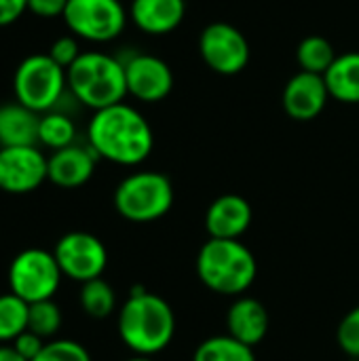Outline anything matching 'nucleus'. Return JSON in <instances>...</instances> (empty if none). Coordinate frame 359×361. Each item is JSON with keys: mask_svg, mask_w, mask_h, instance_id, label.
Instances as JSON below:
<instances>
[{"mask_svg": "<svg viewBox=\"0 0 359 361\" xmlns=\"http://www.w3.org/2000/svg\"><path fill=\"white\" fill-rule=\"evenodd\" d=\"M87 144L97 159L135 167L152 154L154 131L135 106L121 102L93 112L87 125Z\"/></svg>", "mask_w": 359, "mask_h": 361, "instance_id": "f257e3e1", "label": "nucleus"}, {"mask_svg": "<svg viewBox=\"0 0 359 361\" xmlns=\"http://www.w3.org/2000/svg\"><path fill=\"white\" fill-rule=\"evenodd\" d=\"M118 336L133 355L152 357L165 351L176 336V313L171 305L144 288H133L116 319Z\"/></svg>", "mask_w": 359, "mask_h": 361, "instance_id": "f03ea898", "label": "nucleus"}, {"mask_svg": "<svg viewBox=\"0 0 359 361\" xmlns=\"http://www.w3.org/2000/svg\"><path fill=\"white\" fill-rule=\"evenodd\" d=\"M199 281L222 296L245 294L258 275L256 256L241 239H207L197 254Z\"/></svg>", "mask_w": 359, "mask_h": 361, "instance_id": "7ed1b4c3", "label": "nucleus"}, {"mask_svg": "<svg viewBox=\"0 0 359 361\" xmlns=\"http://www.w3.org/2000/svg\"><path fill=\"white\" fill-rule=\"evenodd\" d=\"M68 91L89 110H102L125 102L127 80L123 59L104 51H83L66 70Z\"/></svg>", "mask_w": 359, "mask_h": 361, "instance_id": "20e7f679", "label": "nucleus"}, {"mask_svg": "<svg viewBox=\"0 0 359 361\" xmlns=\"http://www.w3.org/2000/svg\"><path fill=\"white\" fill-rule=\"evenodd\" d=\"M174 184L161 171H135L118 182L114 190V209L129 222L148 224L161 220L174 207Z\"/></svg>", "mask_w": 359, "mask_h": 361, "instance_id": "39448f33", "label": "nucleus"}, {"mask_svg": "<svg viewBox=\"0 0 359 361\" xmlns=\"http://www.w3.org/2000/svg\"><path fill=\"white\" fill-rule=\"evenodd\" d=\"M68 91L66 68L55 63L49 53H34L19 61L13 74L15 102L44 114L55 110Z\"/></svg>", "mask_w": 359, "mask_h": 361, "instance_id": "423d86ee", "label": "nucleus"}, {"mask_svg": "<svg viewBox=\"0 0 359 361\" xmlns=\"http://www.w3.org/2000/svg\"><path fill=\"white\" fill-rule=\"evenodd\" d=\"M61 19L78 40L106 44L125 32L129 11L121 0H68Z\"/></svg>", "mask_w": 359, "mask_h": 361, "instance_id": "0eeeda50", "label": "nucleus"}, {"mask_svg": "<svg viewBox=\"0 0 359 361\" xmlns=\"http://www.w3.org/2000/svg\"><path fill=\"white\" fill-rule=\"evenodd\" d=\"M61 269L53 252L28 247L19 252L8 267V288L28 305L51 300L61 286Z\"/></svg>", "mask_w": 359, "mask_h": 361, "instance_id": "6e6552de", "label": "nucleus"}, {"mask_svg": "<svg viewBox=\"0 0 359 361\" xmlns=\"http://www.w3.org/2000/svg\"><path fill=\"white\" fill-rule=\"evenodd\" d=\"M199 55L216 74L235 76L250 63V42L233 23L214 21L199 34Z\"/></svg>", "mask_w": 359, "mask_h": 361, "instance_id": "1a4fd4ad", "label": "nucleus"}, {"mask_svg": "<svg viewBox=\"0 0 359 361\" xmlns=\"http://www.w3.org/2000/svg\"><path fill=\"white\" fill-rule=\"evenodd\" d=\"M53 256L61 269V275L78 283L99 279L108 267L106 245L102 239L85 231H72L59 237L53 247Z\"/></svg>", "mask_w": 359, "mask_h": 361, "instance_id": "9d476101", "label": "nucleus"}, {"mask_svg": "<svg viewBox=\"0 0 359 361\" xmlns=\"http://www.w3.org/2000/svg\"><path fill=\"white\" fill-rule=\"evenodd\" d=\"M49 180V157L40 146L0 148V190L30 195Z\"/></svg>", "mask_w": 359, "mask_h": 361, "instance_id": "9b49d317", "label": "nucleus"}, {"mask_svg": "<svg viewBox=\"0 0 359 361\" xmlns=\"http://www.w3.org/2000/svg\"><path fill=\"white\" fill-rule=\"evenodd\" d=\"M127 95L142 104L163 102L174 91L171 66L150 53H131L123 59Z\"/></svg>", "mask_w": 359, "mask_h": 361, "instance_id": "f8f14e48", "label": "nucleus"}, {"mask_svg": "<svg viewBox=\"0 0 359 361\" xmlns=\"http://www.w3.org/2000/svg\"><path fill=\"white\" fill-rule=\"evenodd\" d=\"M330 91L328 85L324 80L322 74H313V72H296L284 87L281 93V106L284 112L300 123L313 121L317 118L328 102H330Z\"/></svg>", "mask_w": 359, "mask_h": 361, "instance_id": "ddd939ff", "label": "nucleus"}, {"mask_svg": "<svg viewBox=\"0 0 359 361\" xmlns=\"http://www.w3.org/2000/svg\"><path fill=\"white\" fill-rule=\"evenodd\" d=\"M252 218L254 212L248 199L235 192L220 195L205 212V231L209 239H241L248 233Z\"/></svg>", "mask_w": 359, "mask_h": 361, "instance_id": "4468645a", "label": "nucleus"}, {"mask_svg": "<svg viewBox=\"0 0 359 361\" xmlns=\"http://www.w3.org/2000/svg\"><path fill=\"white\" fill-rule=\"evenodd\" d=\"M97 161L89 144H72L55 150L49 157V182L59 188H80L93 178Z\"/></svg>", "mask_w": 359, "mask_h": 361, "instance_id": "2eb2a0df", "label": "nucleus"}, {"mask_svg": "<svg viewBox=\"0 0 359 361\" xmlns=\"http://www.w3.org/2000/svg\"><path fill=\"white\" fill-rule=\"evenodd\" d=\"M186 17V0H131L129 19L148 36L176 32Z\"/></svg>", "mask_w": 359, "mask_h": 361, "instance_id": "dca6fc26", "label": "nucleus"}, {"mask_svg": "<svg viewBox=\"0 0 359 361\" xmlns=\"http://www.w3.org/2000/svg\"><path fill=\"white\" fill-rule=\"evenodd\" d=\"M269 324L267 307L252 296H239L226 313L229 334L252 349L267 338Z\"/></svg>", "mask_w": 359, "mask_h": 361, "instance_id": "f3484780", "label": "nucleus"}, {"mask_svg": "<svg viewBox=\"0 0 359 361\" xmlns=\"http://www.w3.org/2000/svg\"><path fill=\"white\" fill-rule=\"evenodd\" d=\"M38 121L40 114L8 102L0 106V148L8 146H38Z\"/></svg>", "mask_w": 359, "mask_h": 361, "instance_id": "a211bd4d", "label": "nucleus"}, {"mask_svg": "<svg viewBox=\"0 0 359 361\" xmlns=\"http://www.w3.org/2000/svg\"><path fill=\"white\" fill-rule=\"evenodd\" d=\"M330 97L341 104H359V51L336 55L324 74Z\"/></svg>", "mask_w": 359, "mask_h": 361, "instance_id": "6ab92c4d", "label": "nucleus"}, {"mask_svg": "<svg viewBox=\"0 0 359 361\" xmlns=\"http://www.w3.org/2000/svg\"><path fill=\"white\" fill-rule=\"evenodd\" d=\"M76 144V123L61 110H49L38 121V146L49 150H61Z\"/></svg>", "mask_w": 359, "mask_h": 361, "instance_id": "aec40b11", "label": "nucleus"}, {"mask_svg": "<svg viewBox=\"0 0 359 361\" xmlns=\"http://www.w3.org/2000/svg\"><path fill=\"white\" fill-rule=\"evenodd\" d=\"M193 361H256L254 349L231 334L209 336L195 349Z\"/></svg>", "mask_w": 359, "mask_h": 361, "instance_id": "412c9836", "label": "nucleus"}, {"mask_svg": "<svg viewBox=\"0 0 359 361\" xmlns=\"http://www.w3.org/2000/svg\"><path fill=\"white\" fill-rule=\"evenodd\" d=\"M80 309L93 319H106L116 311V292L106 279H91L80 283Z\"/></svg>", "mask_w": 359, "mask_h": 361, "instance_id": "4be33fe9", "label": "nucleus"}, {"mask_svg": "<svg viewBox=\"0 0 359 361\" xmlns=\"http://www.w3.org/2000/svg\"><path fill=\"white\" fill-rule=\"evenodd\" d=\"M334 59H336V51H334L332 42L320 34L303 38L296 49V61H298L300 70H305V72L324 76Z\"/></svg>", "mask_w": 359, "mask_h": 361, "instance_id": "5701e85b", "label": "nucleus"}, {"mask_svg": "<svg viewBox=\"0 0 359 361\" xmlns=\"http://www.w3.org/2000/svg\"><path fill=\"white\" fill-rule=\"evenodd\" d=\"M30 305L13 292L0 294V345L13 343L21 332L28 330Z\"/></svg>", "mask_w": 359, "mask_h": 361, "instance_id": "b1692460", "label": "nucleus"}, {"mask_svg": "<svg viewBox=\"0 0 359 361\" xmlns=\"http://www.w3.org/2000/svg\"><path fill=\"white\" fill-rule=\"evenodd\" d=\"M61 309L57 307V302L51 300H40V302H32L30 305V313H28V330L38 334L44 341H51L59 328H61Z\"/></svg>", "mask_w": 359, "mask_h": 361, "instance_id": "393cba45", "label": "nucleus"}, {"mask_svg": "<svg viewBox=\"0 0 359 361\" xmlns=\"http://www.w3.org/2000/svg\"><path fill=\"white\" fill-rule=\"evenodd\" d=\"M34 361H91V355L80 343L57 338V341H49Z\"/></svg>", "mask_w": 359, "mask_h": 361, "instance_id": "a878e982", "label": "nucleus"}, {"mask_svg": "<svg viewBox=\"0 0 359 361\" xmlns=\"http://www.w3.org/2000/svg\"><path fill=\"white\" fill-rule=\"evenodd\" d=\"M336 343L341 351L353 360H359V307L351 309L336 328Z\"/></svg>", "mask_w": 359, "mask_h": 361, "instance_id": "bb28decb", "label": "nucleus"}, {"mask_svg": "<svg viewBox=\"0 0 359 361\" xmlns=\"http://www.w3.org/2000/svg\"><path fill=\"white\" fill-rule=\"evenodd\" d=\"M80 53H83L80 51V42L72 34H66V36L55 38L53 44H51V49H49V57L55 63H59L61 68H66V70L80 57Z\"/></svg>", "mask_w": 359, "mask_h": 361, "instance_id": "cd10ccee", "label": "nucleus"}, {"mask_svg": "<svg viewBox=\"0 0 359 361\" xmlns=\"http://www.w3.org/2000/svg\"><path fill=\"white\" fill-rule=\"evenodd\" d=\"M47 343H49V341H44V338H40L38 334L25 330V332H21L11 345L17 349V353H19L21 357H25L28 361H34L40 355V351L44 349Z\"/></svg>", "mask_w": 359, "mask_h": 361, "instance_id": "c85d7f7f", "label": "nucleus"}, {"mask_svg": "<svg viewBox=\"0 0 359 361\" xmlns=\"http://www.w3.org/2000/svg\"><path fill=\"white\" fill-rule=\"evenodd\" d=\"M68 0H28V11L40 19H57L63 17Z\"/></svg>", "mask_w": 359, "mask_h": 361, "instance_id": "c756f323", "label": "nucleus"}, {"mask_svg": "<svg viewBox=\"0 0 359 361\" xmlns=\"http://www.w3.org/2000/svg\"><path fill=\"white\" fill-rule=\"evenodd\" d=\"M28 13V0H0V27L19 21Z\"/></svg>", "mask_w": 359, "mask_h": 361, "instance_id": "7c9ffc66", "label": "nucleus"}, {"mask_svg": "<svg viewBox=\"0 0 359 361\" xmlns=\"http://www.w3.org/2000/svg\"><path fill=\"white\" fill-rule=\"evenodd\" d=\"M0 361H28L17 353V349L8 343V345H0Z\"/></svg>", "mask_w": 359, "mask_h": 361, "instance_id": "2f4dec72", "label": "nucleus"}, {"mask_svg": "<svg viewBox=\"0 0 359 361\" xmlns=\"http://www.w3.org/2000/svg\"><path fill=\"white\" fill-rule=\"evenodd\" d=\"M125 361H154L152 357H146V355H133V357H129V360Z\"/></svg>", "mask_w": 359, "mask_h": 361, "instance_id": "473e14b6", "label": "nucleus"}]
</instances>
